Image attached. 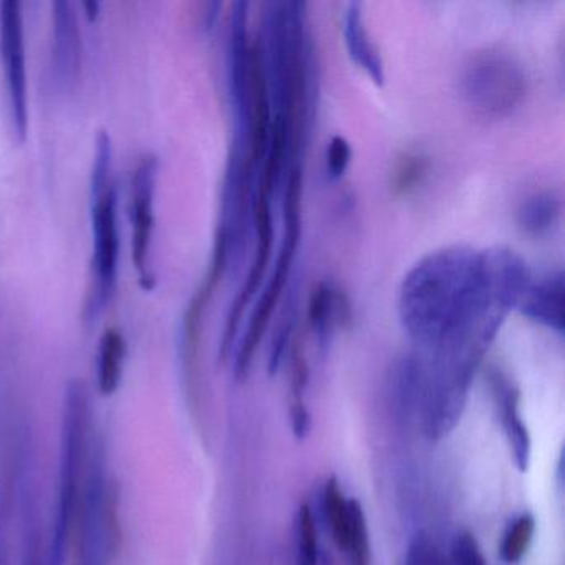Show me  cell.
I'll return each instance as SVG.
<instances>
[{
	"mask_svg": "<svg viewBox=\"0 0 565 565\" xmlns=\"http://www.w3.org/2000/svg\"><path fill=\"white\" fill-rule=\"evenodd\" d=\"M350 161H352V147L347 138L337 135L330 140L326 154L327 173L330 180H340L345 174Z\"/></svg>",
	"mask_w": 565,
	"mask_h": 565,
	"instance_id": "26",
	"label": "cell"
},
{
	"mask_svg": "<svg viewBox=\"0 0 565 565\" xmlns=\"http://www.w3.org/2000/svg\"><path fill=\"white\" fill-rule=\"evenodd\" d=\"M300 233H302V214L297 207H286L284 210V237L280 243L279 256H277L276 270L267 282L266 289L260 294L259 302L254 307L250 313L249 323H247L246 333L241 340L237 349L236 360H234V376L237 380H244L249 373L256 356L257 347L266 333L274 309L286 289L287 280L292 269L294 257H296L297 247L300 243Z\"/></svg>",
	"mask_w": 565,
	"mask_h": 565,
	"instance_id": "6",
	"label": "cell"
},
{
	"mask_svg": "<svg viewBox=\"0 0 565 565\" xmlns=\"http://www.w3.org/2000/svg\"><path fill=\"white\" fill-rule=\"evenodd\" d=\"M85 12H87V18L90 21H95L98 18V12H100V2L98 0H88L84 4Z\"/></svg>",
	"mask_w": 565,
	"mask_h": 565,
	"instance_id": "28",
	"label": "cell"
},
{
	"mask_svg": "<svg viewBox=\"0 0 565 565\" xmlns=\"http://www.w3.org/2000/svg\"><path fill=\"white\" fill-rule=\"evenodd\" d=\"M492 388L498 398L499 413H501L502 428L511 449L512 461L521 472L529 469L531 462L532 443L527 426L521 413V395L514 385L502 379L499 373L492 375Z\"/></svg>",
	"mask_w": 565,
	"mask_h": 565,
	"instance_id": "13",
	"label": "cell"
},
{
	"mask_svg": "<svg viewBox=\"0 0 565 565\" xmlns=\"http://www.w3.org/2000/svg\"><path fill=\"white\" fill-rule=\"evenodd\" d=\"M0 52L4 58L12 125L19 140L24 141L29 130V88L24 14L19 0L0 2Z\"/></svg>",
	"mask_w": 565,
	"mask_h": 565,
	"instance_id": "7",
	"label": "cell"
},
{
	"mask_svg": "<svg viewBox=\"0 0 565 565\" xmlns=\"http://www.w3.org/2000/svg\"><path fill=\"white\" fill-rule=\"evenodd\" d=\"M322 512L333 542L342 551L347 524H349V499H345V495H343L342 488H340L335 476L327 479L326 486H323Z\"/></svg>",
	"mask_w": 565,
	"mask_h": 565,
	"instance_id": "21",
	"label": "cell"
},
{
	"mask_svg": "<svg viewBox=\"0 0 565 565\" xmlns=\"http://www.w3.org/2000/svg\"><path fill=\"white\" fill-rule=\"evenodd\" d=\"M562 200L554 191H537L529 194L518 207L519 227L527 236H542L557 224L561 217Z\"/></svg>",
	"mask_w": 565,
	"mask_h": 565,
	"instance_id": "17",
	"label": "cell"
},
{
	"mask_svg": "<svg viewBox=\"0 0 565 565\" xmlns=\"http://www.w3.org/2000/svg\"><path fill=\"white\" fill-rule=\"evenodd\" d=\"M531 279L527 263L508 247H445L406 274L399 320L422 352L482 356Z\"/></svg>",
	"mask_w": 565,
	"mask_h": 565,
	"instance_id": "1",
	"label": "cell"
},
{
	"mask_svg": "<svg viewBox=\"0 0 565 565\" xmlns=\"http://www.w3.org/2000/svg\"><path fill=\"white\" fill-rule=\"evenodd\" d=\"M564 273L561 269L548 270L541 277H532L525 287L518 309L525 319L547 327L557 333H564Z\"/></svg>",
	"mask_w": 565,
	"mask_h": 565,
	"instance_id": "12",
	"label": "cell"
},
{
	"mask_svg": "<svg viewBox=\"0 0 565 565\" xmlns=\"http://www.w3.org/2000/svg\"><path fill=\"white\" fill-rule=\"evenodd\" d=\"M52 71L62 90L77 87L82 72V34L77 8L71 0L52 2Z\"/></svg>",
	"mask_w": 565,
	"mask_h": 565,
	"instance_id": "11",
	"label": "cell"
},
{
	"mask_svg": "<svg viewBox=\"0 0 565 565\" xmlns=\"http://www.w3.org/2000/svg\"><path fill=\"white\" fill-rule=\"evenodd\" d=\"M343 39L350 58L362 67L376 85H383L385 68L382 55L370 39L363 22L362 4L359 2L347 6L343 14Z\"/></svg>",
	"mask_w": 565,
	"mask_h": 565,
	"instance_id": "15",
	"label": "cell"
},
{
	"mask_svg": "<svg viewBox=\"0 0 565 565\" xmlns=\"http://www.w3.org/2000/svg\"><path fill=\"white\" fill-rule=\"evenodd\" d=\"M296 565H320L319 529L309 504L296 515Z\"/></svg>",
	"mask_w": 565,
	"mask_h": 565,
	"instance_id": "22",
	"label": "cell"
},
{
	"mask_svg": "<svg viewBox=\"0 0 565 565\" xmlns=\"http://www.w3.org/2000/svg\"><path fill=\"white\" fill-rule=\"evenodd\" d=\"M309 383V365L303 355L302 343L294 345L290 355V426L297 439L307 438L310 433V413L306 405V390Z\"/></svg>",
	"mask_w": 565,
	"mask_h": 565,
	"instance_id": "18",
	"label": "cell"
},
{
	"mask_svg": "<svg viewBox=\"0 0 565 565\" xmlns=\"http://www.w3.org/2000/svg\"><path fill=\"white\" fill-rule=\"evenodd\" d=\"M117 184L90 188L92 279L85 303V322L95 323L117 289L120 234H118Z\"/></svg>",
	"mask_w": 565,
	"mask_h": 565,
	"instance_id": "5",
	"label": "cell"
},
{
	"mask_svg": "<svg viewBox=\"0 0 565 565\" xmlns=\"http://www.w3.org/2000/svg\"><path fill=\"white\" fill-rule=\"evenodd\" d=\"M535 534V518L531 512L518 515L509 522L499 545V557L504 564L518 565L527 554Z\"/></svg>",
	"mask_w": 565,
	"mask_h": 565,
	"instance_id": "20",
	"label": "cell"
},
{
	"mask_svg": "<svg viewBox=\"0 0 565 565\" xmlns=\"http://www.w3.org/2000/svg\"><path fill=\"white\" fill-rule=\"evenodd\" d=\"M249 4L234 2L230 15V34H227V85H230L231 104L236 117L234 137L249 143L250 110V45L249 24H247Z\"/></svg>",
	"mask_w": 565,
	"mask_h": 565,
	"instance_id": "10",
	"label": "cell"
},
{
	"mask_svg": "<svg viewBox=\"0 0 565 565\" xmlns=\"http://www.w3.org/2000/svg\"><path fill=\"white\" fill-rule=\"evenodd\" d=\"M90 452V395L87 385L82 380L74 379L67 383L62 405L57 512L54 515L45 565H65Z\"/></svg>",
	"mask_w": 565,
	"mask_h": 565,
	"instance_id": "2",
	"label": "cell"
},
{
	"mask_svg": "<svg viewBox=\"0 0 565 565\" xmlns=\"http://www.w3.org/2000/svg\"><path fill=\"white\" fill-rule=\"evenodd\" d=\"M310 329L320 343H326L335 327H343L352 320L349 297L332 280H322L312 290L309 300Z\"/></svg>",
	"mask_w": 565,
	"mask_h": 565,
	"instance_id": "14",
	"label": "cell"
},
{
	"mask_svg": "<svg viewBox=\"0 0 565 565\" xmlns=\"http://www.w3.org/2000/svg\"><path fill=\"white\" fill-rule=\"evenodd\" d=\"M22 565H45L41 555V541L39 532L34 527L28 529L25 534L24 555H22Z\"/></svg>",
	"mask_w": 565,
	"mask_h": 565,
	"instance_id": "27",
	"label": "cell"
},
{
	"mask_svg": "<svg viewBox=\"0 0 565 565\" xmlns=\"http://www.w3.org/2000/svg\"><path fill=\"white\" fill-rule=\"evenodd\" d=\"M403 565H451V562L431 537L418 534L409 542Z\"/></svg>",
	"mask_w": 565,
	"mask_h": 565,
	"instance_id": "24",
	"label": "cell"
},
{
	"mask_svg": "<svg viewBox=\"0 0 565 565\" xmlns=\"http://www.w3.org/2000/svg\"><path fill=\"white\" fill-rule=\"evenodd\" d=\"M127 353V339L120 329L110 327L102 333L97 352V388L104 398H110L120 388Z\"/></svg>",
	"mask_w": 565,
	"mask_h": 565,
	"instance_id": "16",
	"label": "cell"
},
{
	"mask_svg": "<svg viewBox=\"0 0 565 565\" xmlns=\"http://www.w3.org/2000/svg\"><path fill=\"white\" fill-rule=\"evenodd\" d=\"M253 223L257 234L256 254H254L253 266L247 274L246 282L241 287L239 294L233 300V306L227 313L226 326H224L223 337H221V360H226L233 352L234 340H236L244 310L259 289L260 280L264 279V274L269 266L270 253H273L274 226L270 194L257 184L256 191H254Z\"/></svg>",
	"mask_w": 565,
	"mask_h": 565,
	"instance_id": "9",
	"label": "cell"
},
{
	"mask_svg": "<svg viewBox=\"0 0 565 565\" xmlns=\"http://www.w3.org/2000/svg\"><path fill=\"white\" fill-rule=\"evenodd\" d=\"M429 161L423 151H405L392 173V191L395 196L413 193L422 184L428 171Z\"/></svg>",
	"mask_w": 565,
	"mask_h": 565,
	"instance_id": "23",
	"label": "cell"
},
{
	"mask_svg": "<svg viewBox=\"0 0 565 565\" xmlns=\"http://www.w3.org/2000/svg\"><path fill=\"white\" fill-rule=\"evenodd\" d=\"M449 562L451 565H488L478 541L469 532H459L456 535L451 544Z\"/></svg>",
	"mask_w": 565,
	"mask_h": 565,
	"instance_id": "25",
	"label": "cell"
},
{
	"mask_svg": "<svg viewBox=\"0 0 565 565\" xmlns=\"http://www.w3.org/2000/svg\"><path fill=\"white\" fill-rule=\"evenodd\" d=\"M0 565H8V557H6V548L2 542H0Z\"/></svg>",
	"mask_w": 565,
	"mask_h": 565,
	"instance_id": "29",
	"label": "cell"
},
{
	"mask_svg": "<svg viewBox=\"0 0 565 565\" xmlns=\"http://www.w3.org/2000/svg\"><path fill=\"white\" fill-rule=\"evenodd\" d=\"M342 551L347 555V565H372L369 525L362 504L356 499H349V524Z\"/></svg>",
	"mask_w": 565,
	"mask_h": 565,
	"instance_id": "19",
	"label": "cell"
},
{
	"mask_svg": "<svg viewBox=\"0 0 565 565\" xmlns=\"http://www.w3.org/2000/svg\"><path fill=\"white\" fill-rule=\"evenodd\" d=\"M160 160L154 153L141 154L131 178V256L141 289L153 290L157 276L151 267V241L154 231V194Z\"/></svg>",
	"mask_w": 565,
	"mask_h": 565,
	"instance_id": "8",
	"label": "cell"
},
{
	"mask_svg": "<svg viewBox=\"0 0 565 565\" xmlns=\"http://www.w3.org/2000/svg\"><path fill=\"white\" fill-rule=\"evenodd\" d=\"M118 491L102 448L92 446L90 461L78 502V565H111L121 541Z\"/></svg>",
	"mask_w": 565,
	"mask_h": 565,
	"instance_id": "3",
	"label": "cell"
},
{
	"mask_svg": "<svg viewBox=\"0 0 565 565\" xmlns=\"http://www.w3.org/2000/svg\"><path fill=\"white\" fill-rule=\"evenodd\" d=\"M461 90L476 114L504 118L524 100L527 78L518 58L488 49L472 55L465 65Z\"/></svg>",
	"mask_w": 565,
	"mask_h": 565,
	"instance_id": "4",
	"label": "cell"
}]
</instances>
